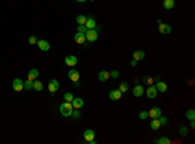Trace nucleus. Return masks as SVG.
Masks as SVG:
<instances>
[{
    "mask_svg": "<svg viewBox=\"0 0 195 144\" xmlns=\"http://www.w3.org/2000/svg\"><path fill=\"white\" fill-rule=\"evenodd\" d=\"M33 88H34L37 92H40V91H43V83L40 82V81H33Z\"/></svg>",
    "mask_w": 195,
    "mask_h": 144,
    "instance_id": "obj_21",
    "label": "nucleus"
},
{
    "mask_svg": "<svg viewBox=\"0 0 195 144\" xmlns=\"http://www.w3.org/2000/svg\"><path fill=\"white\" fill-rule=\"evenodd\" d=\"M190 126H191L192 129H194V127H195V122H194V119H192V121H191V123H190Z\"/></svg>",
    "mask_w": 195,
    "mask_h": 144,
    "instance_id": "obj_39",
    "label": "nucleus"
},
{
    "mask_svg": "<svg viewBox=\"0 0 195 144\" xmlns=\"http://www.w3.org/2000/svg\"><path fill=\"white\" fill-rule=\"evenodd\" d=\"M37 42H38V39H37V37H35V35L29 37V43H30V44H37Z\"/></svg>",
    "mask_w": 195,
    "mask_h": 144,
    "instance_id": "obj_33",
    "label": "nucleus"
},
{
    "mask_svg": "<svg viewBox=\"0 0 195 144\" xmlns=\"http://www.w3.org/2000/svg\"><path fill=\"white\" fill-rule=\"evenodd\" d=\"M77 62H78V60H77V57L73 56V55H69V56L65 57V64L68 66H76Z\"/></svg>",
    "mask_w": 195,
    "mask_h": 144,
    "instance_id": "obj_9",
    "label": "nucleus"
},
{
    "mask_svg": "<svg viewBox=\"0 0 195 144\" xmlns=\"http://www.w3.org/2000/svg\"><path fill=\"white\" fill-rule=\"evenodd\" d=\"M109 75L112 77V78H119V77H120V73H119L117 70H112V71L109 73Z\"/></svg>",
    "mask_w": 195,
    "mask_h": 144,
    "instance_id": "obj_36",
    "label": "nucleus"
},
{
    "mask_svg": "<svg viewBox=\"0 0 195 144\" xmlns=\"http://www.w3.org/2000/svg\"><path fill=\"white\" fill-rule=\"evenodd\" d=\"M59 87H60V85H59V81H57V79H52V81H50V83H48V91H50L52 95L59 90Z\"/></svg>",
    "mask_w": 195,
    "mask_h": 144,
    "instance_id": "obj_3",
    "label": "nucleus"
},
{
    "mask_svg": "<svg viewBox=\"0 0 195 144\" xmlns=\"http://www.w3.org/2000/svg\"><path fill=\"white\" fill-rule=\"evenodd\" d=\"M133 57H134V60H137V61H141V60H143L144 57H146V52L142 51V49H138V51H135L133 53Z\"/></svg>",
    "mask_w": 195,
    "mask_h": 144,
    "instance_id": "obj_18",
    "label": "nucleus"
},
{
    "mask_svg": "<svg viewBox=\"0 0 195 144\" xmlns=\"http://www.w3.org/2000/svg\"><path fill=\"white\" fill-rule=\"evenodd\" d=\"M186 117L190 119V121H192V119L195 118V110L194 109H189L186 112Z\"/></svg>",
    "mask_w": 195,
    "mask_h": 144,
    "instance_id": "obj_26",
    "label": "nucleus"
},
{
    "mask_svg": "<svg viewBox=\"0 0 195 144\" xmlns=\"http://www.w3.org/2000/svg\"><path fill=\"white\" fill-rule=\"evenodd\" d=\"M155 143H156V144H168V143H170V140H169L168 138H164V136H163V138L156 139Z\"/></svg>",
    "mask_w": 195,
    "mask_h": 144,
    "instance_id": "obj_25",
    "label": "nucleus"
},
{
    "mask_svg": "<svg viewBox=\"0 0 195 144\" xmlns=\"http://www.w3.org/2000/svg\"><path fill=\"white\" fill-rule=\"evenodd\" d=\"M12 87H13L14 91H17V92H21V91L23 90V82L21 81L20 78H16L13 81V83H12Z\"/></svg>",
    "mask_w": 195,
    "mask_h": 144,
    "instance_id": "obj_6",
    "label": "nucleus"
},
{
    "mask_svg": "<svg viewBox=\"0 0 195 144\" xmlns=\"http://www.w3.org/2000/svg\"><path fill=\"white\" fill-rule=\"evenodd\" d=\"M109 71L107 70H102L99 74H98V79H99L100 82H107L108 79H109Z\"/></svg>",
    "mask_w": 195,
    "mask_h": 144,
    "instance_id": "obj_14",
    "label": "nucleus"
},
{
    "mask_svg": "<svg viewBox=\"0 0 195 144\" xmlns=\"http://www.w3.org/2000/svg\"><path fill=\"white\" fill-rule=\"evenodd\" d=\"M119 90L121 91L122 93L127 92V90H129V85H127V83H121V85H120V87H119Z\"/></svg>",
    "mask_w": 195,
    "mask_h": 144,
    "instance_id": "obj_28",
    "label": "nucleus"
},
{
    "mask_svg": "<svg viewBox=\"0 0 195 144\" xmlns=\"http://www.w3.org/2000/svg\"><path fill=\"white\" fill-rule=\"evenodd\" d=\"M68 78L70 79L72 82L77 83L79 81V71L76 70V69H72V70L68 71Z\"/></svg>",
    "mask_w": 195,
    "mask_h": 144,
    "instance_id": "obj_4",
    "label": "nucleus"
},
{
    "mask_svg": "<svg viewBox=\"0 0 195 144\" xmlns=\"http://www.w3.org/2000/svg\"><path fill=\"white\" fill-rule=\"evenodd\" d=\"M86 31H87V27H86L85 25H78V33H82V34H85Z\"/></svg>",
    "mask_w": 195,
    "mask_h": 144,
    "instance_id": "obj_34",
    "label": "nucleus"
},
{
    "mask_svg": "<svg viewBox=\"0 0 195 144\" xmlns=\"http://www.w3.org/2000/svg\"><path fill=\"white\" fill-rule=\"evenodd\" d=\"M83 139H85L87 143L94 140V139H95V133H94V130H90V129L85 130V133H83Z\"/></svg>",
    "mask_w": 195,
    "mask_h": 144,
    "instance_id": "obj_10",
    "label": "nucleus"
},
{
    "mask_svg": "<svg viewBox=\"0 0 195 144\" xmlns=\"http://www.w3.org/2000/svg\"><path fill=\"white\" fill-rule=\"evenodd\" d=\"M85 26H86V27H87V29H95L96 22H95V21H94V18H87V21H86Z\"/></svg>",
    "mask_w": 195,
    "mask_h": 144,
    "instance_id": "obj_23",
    "label": "nucleus"
},
{
    "mask_svg": "<svg viewBox=\"0 0 195 144\" xmlns=\"http://www.w3.org/2000/svg\"><path fill=\"white\" fill-rule=\"evenodd\" d=\"M159 121H160L161 126H167V125H168V118H167V117H164V116L159 117Z\"/></svg>",
    "mask_w": 195,
    "mask_h": 144,
    "instance_id": "obj_31",
    "label": "nucleus"
},
{
    "mask_svg": "<svg viewBox=\"0 0 195 144\" xmlns=\"http://www.w3.org/2000/svg\"><path fill=\"white\" fill-rule=\"evenodd\" d=\"M130 65H131V66H137V65H138V62H137V60H131V61H130Z\"/></svg>",
    "mask_w": 195,
    "mask_h": 144,
    "instance_id": "obj_38",
    "label": "nucleus"
},
{
    "mask_svg": "<svg viewBox=\"0 0 195 144\" xmlns=\"http://www.w3.org/2000/svg\"><path fill=\"white\" fill-rule=\"evenodd\" d=\"M74 42H77L78 44H82V43H85V42H86L85 34H82V33H77V34H74Z\"/></svg>",
    "mask_w": 195,
    "mask_h": 144,
    "instance_id": "obj_19",
    "label": "nucleus"
},
{
    "mask_svg": "<svg viewBox=\"0 0 195 144\" xmlns=\"http://www.w3.org/2000/svg\"><path fill=\"white\" fill-rule=\"evenodd\" d=\"M76 21H77V23H78V25H85L86 21H87V17H86V16H83V14H79L78 17L76 18Z\"/></svg>",
    "mask_w": 195,
    "mask_h": 144,
    "instance_id": "obj_24",
    "label": "nucleus"
},
{
    "mask_svg": "<svg viewBox=\"0 0 195 144\" xmlns=\"http://www.w3.org/2000/svg\"><path fill=\"white\" fill-rule=\"evenodd\" d=\"M156 90H157V92H167V88H168V86H167V83L165 82H161V81H157L156 82Z\"/></svg>",
    "mask_w": 195,
    "mask_h": 144,
    "instance_id": "obj_16",
    "label": "nucleus"
},
{
    "mask_svg": "<svg viewBox=\"0 0 195 144\" xmlns=\"http://www.w3.org/2000/svg\"><path fill=\"white\" fill-rule=\"evenodd\" d=\"M153 81H155V79L151 78V77H144V82H147V85H150V86L153 83Z\"/></svg>",
    "mask_w": 195,
    "mask_h": 144,
    "instance_id": "obj_35",
    "label": "nucleus"
},
{
    "mask_svg": "<svg viewBox=\"0 0 195 144\" xmlns=\"http://www.w3.org/2000/svg\"><path fill=\"white\" fill-rule=\"evenodd\" d=\"M138 116H139V118L141 119H146L148 117V110H141Z\"/></svg>",
    "mask_w": 195,
    "mask_h": 144,
    "instance_id": "obj_30",
    "label": "nucleus"
},
{
    "mask_svg": "<svg viewBox=\"0 0 195 144\" xmlns=\"http://www.w3.org/2000/svg\"><path fill=\"white\" fill-rule=\"evenodd\" d=\"M38 77H39V70H38V69H31V70L29 71V74H27V79L29 81H31V82L35 81Z\"/></svg>",
    "mask_w": 195,
    "mask_h": 144,
    "instance_id": "obj_15",
    "label": "nucleus"
},
{
    "mask_svg": "<svg viewBox=\"0 0 195 144\" xmlns=\"http://www.w3.org/2000/svg\"><path fill=\"white\" fill-rule=\"evenodd\" d=\"M180 134H181L182 136H186L187 135V127L186 126H181V127H180Z\"/></svg>",
    "mask_w": 195,
    "mask_h": 144,
    "instance_id": "obj_32",
    "label": "nucleus"
},
{
    "mask_svg": "<svg viewBox=\"0 0 195 144\" xmlns=\"http://www.w3.org/2000/svg\"><path fill=\"white\" fill-rule=\"evenodd\" d=\"M73 99H74V97H73V93H72V92H66L64 95V100H65V101L72 103V101H73Z\"/></svg>",
    "mask_w": 195,
    "mask_h": 144,
    "instance_id": "obj_27",
    "label": "nucleus"
},
{
    "mask_svg": "<svg viewBox=\"0 0 195 144\" xmlns=\"http://www.w3.org/2000/svg\"><path fill=\"white\" fill-rule=\"evenodd\" d=\"M150 127L152 130H159L161 127V123H160V121H159V118H152V121H151V123H150Z\"/></svg>",
    "mask_w": 195,
    "mask_h": 144,
    "instance_id": "obj_20",
    "label": "nucleus"
},
{
    "mask_svg": "<svg viewBox=\"0 0 195 144\" xmlns=\"http://www.w3.org/2000/svg\"><path fill=\"white\" fill-rule=\"evenodd\" d=\"M108 96H109L111 100H120L121 99V96H122V92L120 90H112Z\"/></svg>",
    "mask_w": 195,
    "mask_h": 144,
    "instance_id": "obj_13",
    "label": "nucleus"
},
{
    "mask_svg": "<svg viewBox=\"0 0 195 144\" xmlns=\"http://www.w3.org/2000/svg\"><path fill=\"white\" fill-rule=\"evenodd\" d=\"M159 31H160V34H170L172 33V27H170V25H168V23H163L160 22L159 23Z\"/></svg>",
    "mask_w": 195,
    "mask_h": 144,
    "instance_id": "obj_5",
    "label": "nucleus"
},
{
    "mask_svg": "<svg viewBox=\"0 0 195 144\" xmlns=\"http://www.w3.org/2000/svg\"><path fill=\"white\" fill-rule=\"evenodd\" d=\"M160 116H161L160 108H151L148 110V117H151V118H159Z\"/></svg>",
    "mask_w": 195,
    "mask_h": 144,
    "instance_id": "obj_12",
    "label": "nucleus"
},
{
    "mask_svg": "<svg viewBox=\"0 0 195 144\" xmlns=\"http://www.w3.org/2000/svg\"><path fill=\"white\" fill-rule=\"evenodd\" d=\"M76 1H78V3H85V1H87V0H76Z\"/></svg>",
    "mask_w": 195,
    "mask_h": 144,
    "instance_id": "obj_40",
    "label": "nucleus"
},
{
    "mask_svg": "<svg viewBox=\"0 0 195 144\" xmlns=\"http://www.w3.org/2000/svg\"><path fill=\"white\" fill-rule=\"evenodd\" d=\"M86 40L88 42H96L98 39V31H95V29H87V31L85 33Z\"/></svg>",
    "mask_w": 195,
    "mask_h": 144,
    "instance_id": "obj_2",
    "label": "nucleus"
},
{
    "mask_svg": "<svg viewBox=\"0 0 195 144\" xmlns=\"http://www.w3.org/2000/svg\"><path fill=\"white\" fill-rule=\"evenodd\" d=\"M83 99H81V97H74L73 101H72V105H73V108H76V109H79V108L83 107Z\"/></svg>",
    "mask_w": 195,
    "mask_h": 144,
    "instance_id": "obj_17",
    "label": "nucleus"
},
{
    "mask_svg": "<svg viewBox=\"0 0 195 144\" xmlns=\"http://www.w3.org/2000/svg\"><path fill=\"white\" fill-rule=\"evenodd\" d=\"M163 7H164V9H173L174 8V0H164Z\"/></svg>",
    "mask_w": 195,
    "mask_h": 144,
    "instance_id": "obj_22",
    "label": "nucleus"
},
{
    "mask_svg": "<svg viewBox=\"0 0 195 144\" xmlns=\"http://www.w3.org/2000/svg\"><path fill=\"white\" fill-rule=\"evenodd\" d=\"M72 112H73V105H72V103L65 101L60 105V113L64 117H70Z\"/></svg>",
    "mask_w": 195,
    "mask_h": 144,
    "instance_id": "obj_1",
    "label": "nucleus"
},
{
    "mask_svg": "<svg viewBox=\"0 0 195 144\" xmlns=\"http://www.w3.org/2000/svg\"><path fill=\"white\" fill-rule=\"evenodd\" d=\"M23 88H25V90H27V91H30L31 88H33V82L27 79L26 82H23Z\"/></svg>",
    "mask_w": 195,
    "mask_h": 144,
    "instance_id": "obj_29",
    "label": "nucleus"
},
{
    "mask_svg": "<svg viewBox=\"0 0 195 144\" xmlns=\"http://www.w3.org/2000/svg\"><path fill=\"white\" fill-rule=\"evenodd\" d=\"M72 116H73V118H79L81 113H79L78 110H73V112H72Z\"/></svg>",
    "mask_w": 195,
    "mask_h": 144,
    "instance_id": "obj_37",
    "label": "nucleus"
},
{
    "mask_svg": "<svg viewBox=\"0 0 195 144\" xmlns=\"http://www.w3.org/2000/svg\"><path fill=\"white\" fill-rule=\"evenodd\" d=\"M37 44H38V48H39L40 51H43V52L50 51V48H51V47H50V43H48L47 40H44V39L38 40Z\"/></svg>",
    "mask_w": 195,
    "mask_h": 144,
    "instance_id": "obj_7",
    "label": "nucleus"
},
{
    "mask_svg": "<svg viewBox=\"0 0 195 144\" xmlns=\"http://www.w3.org/2000/svg\"><path fill=\"white\" fill-rule=\"evenodd\" d=\"M146 95H147L148 99H155L156 96H157V90H156L155 86L151 85L150 87L147 88V91H146Z\"/></svg>",
    "mask_w": 195,
    "mask_h": 144,
    "instance_id": "obj_8",
    "label": "nucleus"
},
{
    "mask_svg": "<svg viewBox=\"0 0 195 144\" xmlns=\"http://www.w3.org/2000/svg\"><path fill=\"white\" fill-rule=\"evenodd\" d=\"M143 93H144V87L142 85H137L133 88V95L135 97H141V96H143Z\"/></svg>",
    "mask_w": 195,
    "mask_h": 144,
    "instance_id": "obj_11",
    "label": "nucleus"
}]
</instances>
